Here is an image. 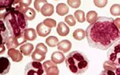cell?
I'll return each mask as SVG.
<instances>
[{"label":"cell","instance_id":"5","mask_svg":"<svg viewBox=\"0 0 120 75\" xmlns=\"http://www.w3.org/2000/svg\"><path fill=\"white\" fill-rule=\"evenodd\" d=\"M108 60L120 67V40L115 43L107 52Z\"/></svg>","mask_w":120,"mask_h":75},{"label":"cell","instance_id":"18","mask_svg":"<svg viewBox=\"0 0 120 75\" xmlns=\"http://www.w3.org/2000/svg\"><path fill=\"white\" fill-rule=\"evenodd\" d=\"M1 36L2 39L1 44L4 45L6 39L9 37V32L5 26L4 21L3 20H1Z\"/></svg>","mask_w":120,"mask_h":75},{"label":"cell","instance_id":"22","mask_svg":"<svg viewBox=\"0 0 120 75\" xmlns=\"http://www.w3.org/2000/svg\"><path fill=\"white\" fill-rule=\"evenodd\" d=\"M45 43L50 47H55L59 43V40L55 36H50L45 39Z\"/></svg>","mask_w":120,"mask_h":75},{"label":"cell","instance_id":"23","mask_svg":"<svg viewBox=\"0 0 120 75\" xmlns=\"http://www.w3.org/2000/svg\"><path fill=\"white\" fill-rule=\"evenodd\" d=\"M74 16L77 21L79 23H84L86 21L85 13L81 10H76L74 13Z\"/></svg>","mask_w":120,"mask_h":75},{"label":"cell","instance_id":"33","mask_svg":"<svg viewBox=\"0 0 120 75\" xmlns=\"http://www.w3.org/2000/svg\"><path fill=\"white\" fill-rule=\"evenodd\" d=\"M100 75H116L115 71H113L112 70H104L102 71Z\"/></svg>","mask_w":120,"mask_h":75},{"label":"cell","instance_id":"37","mask_svg":"<svg viewBox=\"0 0 120 75\" xmlns=\"http://www.w3.org/2000/svg\"></svg>","mask_w":120,"mask_h":75},{"label":"cell","instance_id":"16","mask_svg":"<svg viewBox=\"0 0 120 75\" xmlns=\"http://www.w3.org/2000/svg\"><path fill=\"white\" fill-rule=\"evenodd\" d=\"M34 45L30 43H26L25 44H23L22 46H21L19 50L21 53L24 56H29L34 50Z\"/></svg>","mask_w":120,"mask_h":75},{"label":"cell","instance_id":"12","mask_svg":"<svg viewBox=\"0 0 120 75\" xmlns=\"http://www.w3.org/2000/svg\"><path fill=\"white\" fill-rule=\"evenodd\" d=\"M56 32L60 36H66L69 34L70 29L64 23L60 22L58 24L56 28Z\"/></svg>","mask_w":120,"mask_h":75},{"label":"cell","instance_id":"30","mask_svg":"<svg viewBox=\"0 0 120 75\" xmlns=\"http://www.w3.org/2000/svg\"><path fill=\"white\" fill-rule=\"evenodd\" d=\"M44 25L45 26H47V27L50 28H54L56 26V22L55 20L51 19V18H47V19H45L43 21Z\"/></svg>","mask_w":120,"mask_h":75},{"label":"cell","instance_id":"27","mask_svg":"<svg viewBox=\"0 0 120 75\" xmlns=\"http://www.w3.org/2000/svg\"><path fill=\"white\" fill-rule=\"evenodd\" d=\"M117 67H118L116 65H115L114 63L109 60L105 61L103 64V68H104V70H112L113 71H115Z\"/></svg>","mask_w":120,"mask_h":75},{"label":"cell","instance_id":"34","mask_svg":"<svg viewBox=\"0 0 120 75\" xmlns=\"http://www.w3.org/2000/svg\"><path fill=\"white\" fill-rule=\"evenodd\" d=\"M114 23L115 26L117 27L119 30H120V18H118L114 20Z\"/></svg>","mask_w":120,"mask_h":75},{"label":"cell","instance_id":"21","mask_svg":"<svg viewBox=\"0 0 120 75\" xmlns=\"http://www.w3.org/2000/svg\"><path fill=\"white\" fill-rule=\"evenodd\" d=\"M26 19L29 21H32L36 17V12L35 10L32 8H28L24 11L23 13Z\"/></svg>","mask_w":120,"mask_h":75},{"label":"cell","instance_id":"28","mask_svg":"<svg viewBox=\"0 0 120 75\" xmlns=\"http://www.w3.org/2000/svg\"><path fill=\"white\" fill-rule=\"evenodd\" d=\"M46 3H47V1L45 0H36L34 1V8L38 12H41V8Z\"/></svg>","mask_w":120,"mask_h":75},{"label":"cell","instance_id":"4","mask_svg":"<svg viewBox=\"0 0 120 75\" xmlns=\"http://www.w3.org/2000/svg\"><path fill=\"white\" fill-rule=\"evenodd\" d=\"M43 65L40 62L32 61L28 63L24 68V75H44Z\"/></svg>","mask_w":120,"mask_h":75},{"label":"cell","instance_id":"13","mask_svg":"<svg viewBox=\"0 0 120 75\" xmlns=\"http://www.w3.org/2000/svg\"><path fill=\"white\" fill-rule=\"evenodd\" d=\"M65 56L63 53L59 51L53 53L51 55V60L55 64H60L65 60Z\"/></svg>","mask_w":120,"mask_h":75},{"label":"cell","instance_id":"2","mask_svg":"<svg viewBox=\"0 0 120 75\" xmlns=\"http://www.w3.org/2000/svg\"><path fill=\"white\" fill-rule=\"evenodd\" d=\"M0 18L5 23L11 36H21L27 29V20L23 13L14 9L13 4L9 11L0 14Z\"/></svg>","mask_w":120,"mask_h":75},{"label":"cell","instance_id":"11","mask_svg":"<svg viewBox=\"0 0 120 75\" xmlns=\"http://www.w3.org/2000/svg\"><path fill=\"white\" fill-rule=\"evenodd\" d=\"M58 50L63 52V53H68L72 48V43L69 40H63L59 42L58 44Z\"/></svg>","mask_w":120,"mask_h":75},{"label":"cell","instance_id":"20","mask_svg":"<svg viewBox=\"0 0 120 75\" xmlns=\"http://www.w3.org/2000/svg\"><path fill=\"white\" fill-rule=\"evenodd\" d=\"M97 18H98V13L94 10H90L87 13L86 20L89 23H94L97 20Z\"/></svg>","mask_w":120,"mask_h":75},{"label":"cell","instance_id":"7","mask_svg":"<svg viewBox=\"0 0 120 75\" xmlns=\"http://www.w3.org/2000/svg\"><path fill=\"white\" fill-rule=\"evenodd\" d=\"M43 67L45 71V75H58L60 70L56 64L52 60H47L43 63Z\"/></svg>","mask_w":120,"mask_h":75},{"label":"cell","instance_id":"14","mask_svg":"<svg viewBox=\"0 0 120 75\" xmlns=\"http://www.w3.org/2000/svg\"><path fill=\"white\" fill-rule=\"evenodd\" d=\"M54 12V7L50 3H46L41 9V13L45 17L51 16Z\"/></svg>","mask_w":120,"mask_h":75},{"label":"cell","instance_id":"6","mask_svg":"<svg viewBox=\"0 0 120 75\" xmlns=\"http://www.w3.org/2000/svg\"><path fill=\"white\" fill-rule=\"evenodd\" d=\"M27 40L24 37V35H22L19 37H13L10 36L6 39L5 43L6 47L8 48V50L11 48H16L20 45L24 43H26Z\"/></svg>","mask_w":120,"mask_h":75},{"label":"cell","instance_id":"29","mask_svg":"<svg viewBox=\"0 0 120 75\" xmlns=\"http://www.w3.org/2000/svg\"><path fill=\"white\" fill-rule=\"evenodd\" d=\"M65 21L70 26H73L76 25V20L73 15H69L65 18Z\"/></svg>","mask_w":120,"mask_h":75},{"label":"cell","instance_id":"31","mask_svg":"<svg viewBox=\"0 0 120 75\" xmlns=\"http://www.w3.org/2000/svg\"><path fill=\"white\" fill-rule=\"evenodd\" d=\"M81 1L80 0H68V4L71 8L76 9L80 6Z\"/></svg>","mask_w":120,"mask_h":75},{"label":"cell","instance_id":"15","mask_svg":"<svg viewBox=\"0 0 120 75\" xmlns=\"http://www.w3.org/2000/svg\"><path fill=\"white\" fill-rule=\"evenodd\" d=\"M24 37L27 40L34 41L37 37V32L33 28H27L24 33Z\"/></svg>","mask_w":120,"mask_h":75},{"label":"cell","instance_id":"17","mask_svg":"<svg viewBox=\"0 0 120 75\" xmlns=\"http://www.w3.org/2000/svg\"><path fill=\"white\" fill-rule=\"evenodd\" d=\"M69 12V6L64 3H59L56 6V13L60 16H64Z\"/></svg>","mask_w":120,"mask_h":75},{"label":"cell","instance_id":"26","mask_svg":"<svg viewBox=\"0 0 120 75\" xmlns=\"http://www.w3.org/2000/svg\"><path fill=\"white\" fill-rule=\"evenodd\" d=\"M110 12L111 15L113 16H119L120 15V4H115L110 7Z\"/></svg>","mask_w":120,"mask_h":75},{"label":"cell","instance_id":"9","mask_svg":"<svg viewBox=\"0 0 120 75\" xmlns=\"http://www.w3.org/2000/svg\"><path fill=\"white\" fill-rule=\"evenodd\" d=\"M8 54L12 59V61L15 62H21L23 59V56L20 51L15 48H11L8 50Z\"/></svg>","mask_w":120,"mask_h":75},{"label":"cell","instance_id":"24","mask_svg":"<svg viewBox=\"0 0 120 75\" xmlns=\"http://www.w3.org/2000/svg\"><path fill=\"white\" fill-rule=\"evenodd\" d=\"M45 58V56L41 54L40 53L37 52V51H34V53L32 54V59L36 62H41L44 60Z\"/></svg>","mask_w":120,"mask_h":75},{"label":"cell","instance_id":"10","mask_svg":"<svg viewBox=\"0 0 120 75\" xmlns=\"http://www.w3.org/2000/svg\"><path fill=\"white\" fill-rule=\"evenodd\" d=\"M37 32L39 36L46 37L51 32V28L45 26L43 22H41L37 25Z\"/></svg>","mask_w":120,"mask_h":75},{"label":"cell","instance_id":"8","mask_svg":"<svg viewBox=\"0 0 120 75\" xmlns=\"http://www.w3.org/2000/svg\"><path fill=\"white\" fill-rule=\"evenodd\" d=\"M11 63L7 58L1 57L0 58V73L1 75H5L9 72Z\"/></svg>","mask_w":120,"mask_h":75},{"label":"cell","instance_id":"19","mask_svg":"<svg viewBox=\"0 0 120 75\" xmlns=\"http://www.w3.org/2000/svg\"><path fill=\"white\" fill-rule=\"evenodd\" d=\"M86 36V31L82 29H77L73 33V37L75 40H82Z\"/></svg>","mask_w":120,"mask_h":75},{"label":"cell","instance_id":"35","mask_svg":"<svg viewBox=\"0 0 120 75\" xmlns=\"http://www.w3.org/2000/svg\"><path fill=\"white\" fill-rule=\"evenodd\" d=\"M5 50H6V48H5L4 45V44L1 45V47H0V54H3L4 52H5Z\"/></svg>","mask_w":120,"mask_h":75},{"label":"cell","instance_id":"25","mask_svg":"<svg viewBox=\"0 0 120 75\" xmlns=\"http://www.w3.org/2000/svg\"><path fill=\"white\" fill-rule=\"evenodd\" d=\"M35 51H37V52L40 53L41 54L44 55L45 56L46 53H47V48L46 47V46L43 43H40L37 44V46H36V49Z\"/></svg>","mask_w":120,"mask_h":75},{"label":"cell","instance_id":"36","mask_svg":"<svg viewBox=\"0 0 120 75\" xmlns=\"http://www.w3.org/2000/svg\"><path fill=\"white\" fill-rule=\"evenodd\" d=\"M115 73L116 75H120V67H118Z\"/></svg>","mask_w":120,"mask_h":75},{"label":"cell","instance_id":"3","mask_svg":"<svg viewBox=\"0 0 120 75\" xmlns=\"http://www.w3.org/2000/svg\"><path fill=\"white\" fill-rule=\"evenodd\" d=\"M66 65L72 73L80 75L87 70L89 67V60L83 53L74 51L66 56Z\"/></svg>","mask_w":120,"mask_h":75},{"label":"cell","instance_id":"32","mask_svg":"<svg viewBox=\"0 0 120 75\" xmlns=\"http://www.w3.org/2000/svg\"><path fill=\"white\" fill-rule=\"evenodd\" d=\"M107 0H94V3L95 6L99 8H103L105 7L107 4Z\"/></svg>","mask_w":120,"mask_h":75},{"label":"cell","instance_id":"1","mask_svg":"<svg viewBox=\"0 0 120 75\" xmlns=\"http://www.w3.org/2000/svg\"><path fill=\"white\" fill-rule=\"evenodd\" d=\"M86 37L90 47L105 50L120 40V30L112 18L99 17L87 28Z\"/></svg>","mask_w":120,"mask_h":75}]
</instances>
